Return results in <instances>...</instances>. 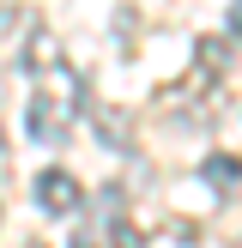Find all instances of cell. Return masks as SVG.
I'll return each instance as SVG.
<instances>
[{"instance_id": "cell-1", "label": "cell", "mask_w": 242, "mask_h": 248, "mask_svg": "<svg viewBox=\"0 0 242 248\" xmlns=\"http://www.w3.org/2000/svg\"><path fill=\"white\" fill-rule=\"evenodd\" d=\"M30 200L43 206L48 218H73V212L85 206V188H79V182L67 176V170H43V176L30 182Z\"/></svg>"}, {"instance_id": "cell-6", "label": "cell", "mask_w": 242, "mask_h": 248, "mask_svg": "<svg viewBox=\"0 0 242 248\" xmlns=\"http://www.w3.org/2000/svg\"><path fill=\"white\" fill-rule=\"evenodd\" d=\"M73 248H97V242H91V236H79V242H73Z\"/></svg>"}, {"instance_id": "cell-2", "label": "cell", "mask_w": 242, "mask_h": 248, "mask_svg": "<svg viewBox=\"0 0 242 248\" xmlns=\"http://www.w3.org/2000/svg\"><path fill=\"white\" fill-rule=\"evenodd\" d=\"M24 133L43 140V145H60V140H67V109H60L48 91H36L30 103H24Z\"/></svg>"}, {"instance_id": "cell-5", "label": "cell", "mask_w": 242, "mask_h": 248, "mask_svg": "<svg viewBox=\"0 0 242 248\" xmlns=\"http://www.w3.org/2000/svg\"><path fill=\"white\" fill-rule=\"evenodd\" d=\"M109 248H139V230H133V224H115V230H109Z\"/></svg>"}, {"instance_id": "cell-3", "label": "cell", "mask_w": 242, "mask_h": 248, "mask_svg": "<svg viewBox=\"0 0 242 248\" xmlns=\"http://www.w3.org/2000/svg\"><path fill=\"white\" fill-rule=\"evenodd\" d=\"M200 176H206V188H218V200H224V206L236 200V157H230V152H218Z\"/></svg>"}, {"instance_id": "cell-4", "label": "cell", "mask_w": 242, "mask_h": 248, "mask_svg": "<svg viewBox=\"0 0 242 248\" xmlns=\"http://www.w3.org/2000/svg\"><path fill=\"white\" fill-rule=\"evenodd\" d=\"M24 67H30V73H48V67H60V43H55L48 31H36V36H30V48H24Z\"/></svg>"}]
</instances>
